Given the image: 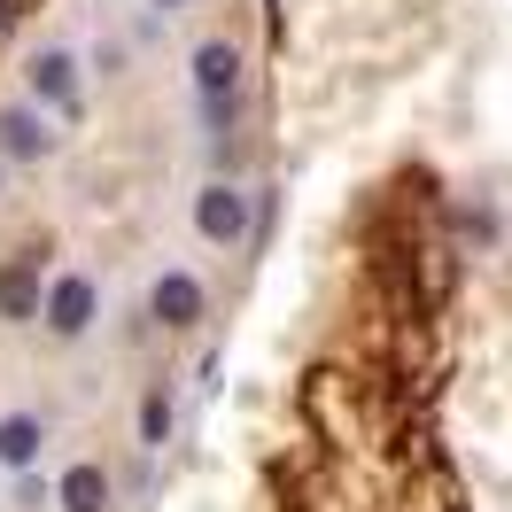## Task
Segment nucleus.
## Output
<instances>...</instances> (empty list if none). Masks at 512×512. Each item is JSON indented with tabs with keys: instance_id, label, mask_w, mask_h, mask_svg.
<instances>
[{
	"instance_id": "6",
	"label": "nucleus",
	"mask_w": 512,
	"mask_h": 512,
	"mask_svg": "<svg viewBox=\"0 0 512 512\" xmlns=\"http://www.w3.org/2000/svg\"><path fill=\"white\" fill-rule=\"evenodd\" d=\"M39 303H47V280H39L32 256L0 264V319H39Z\"/></svg>"
},
{
	"instance_id": "1",
	"label": "nucleus",
	"mask_w": 512,
	"mask_h": 512,
	"mask_svg": "<svg viewBox=\"0 0 512 512\" xmlns=\"http://www.w3.org/2000/svg\"><path fill=\"white\" fill-rule=\"evenodd\" d=\"M94 319H101V288L86 272H55V280H47V303H39V326H47L55 342H78Z\"/></svg>"
},
{
	"instance_id": "11",
	"label": "nucleus",
	"mask_w": 512,
	"mask_h": 512,
	"mask_svg": "<svg viewBox=\"0 0 512 512\" xmlns=\"http://www.w3.org/2000/svg\"><path fill=\"white\" fill-rule=\"evenodd\" d=\"M16 16H24V8H16V0H0V32H16Z\"/></svg>"
},
{
	"instance_id": "10",
	"label": "nucleus",
	"mask_w": 512,
	"mask_h": 512,
	"mask_svg": "<svg viewBox=\"0 0 512 512\" xmlns=\"http://www.w3.org/2000/svg\"><path fill=\"white\" fill-rule=\"evenodd\" d=\"M171 435V396H148L140 404V443H163Z\"/></svg>"
},
{
	"instance_id": "3",
	"label": "nucleus",
	"mask_w": 512,
	"mask_h": 512,
	"mask_svg": "<svg viewBox=\"0 0 512 512\" xmlns=\"http://www.w3.org/2000/svg\"><path fill=\"white\" fill-rule=\"evenodd\" d=\"M202 303H210V295H202L194 272H163L156 288H148V319L171 326V334H187V326H202Z\"/></svg>"
},
{
	"instance_id": "4",
	"label": "nucleus",
	"mask_w": 512,
	"mask_h": 512,
	"mask_svg": "<svg viewBox=\"0 0 512 512\" xmlns=\"http://www.w3.org/2000/svg\"><path fill=\"white\" fill-rule=\"evenodd\" d=\"M194 86H202V101H241V47L233 39H202L194 47Z\"/></svg>"
},
{
	"instance_id": "5",
	"label": "nucleus",
	"mask_w": 512,
	"mask_h": 512,
	"mask_svg": "<svg viewBox=\"0 0 512 512\" xmlns=\"http://www.w3.org/2000/svg\"><path fill=\"white\" fill-rule=\"evenodd\" d=\"M0 156H8V163L55 156V132H47V117H39V109H0Z\"/></svg>"
},
{
	"instance_id": "2",
	"label": "nucleus",
	"mask_w": 512,
	"mask_h": 512,
	"mask_svg": "<svg viewBox=\"0 0 512 512\" xmlns=\"http://www.w3.org/2000/svg\"><path fill=\"white\" fill-rule=\"evenodd\" d=\"M249 225H256V202L233 187V179H210V187L194 194V233H202V241L233 249V241H249Z\"/></svg>"
},
{
	"instance_id": "9",
	"label": "nucleus",
	"mask_w": 512,
	"mask_h": 512,
	"mask_svg": "<svg viewBox=\"0 0 512 512\" xmlns=\"http://www.w3.org/2000/svg\"><path fill=\"white\" fill-rule=\"evenodd\" d=\"M55 505L63 512H109V474H101V466H70L63 489H55Z\"/></svg>"
},
{
	"instance_id": "7",
	"label": "nucleus",
	"mask_w": 512,
	"mask_h": 512,
	"mask_svg": "<svg viewBox=\"0 0 512 512\" xmlns=\"http://www.w3.org/2000/svg\"><path fill=\"white\" fill-rule=\"evenodd\" d=\"M32 94L55 101V109H78V55H63V47L32 55Z\"/></svg>"
},
{
	"instance_id": "8",
	"label": "nucleus",
	"mask_w": 512,
	"mask_h": 512,
	"mask_svg": "<svg viewBox=\"0 0 512 512\" xmlns=\"http://www.w3.org/2000/svg\"><path fill=\"white\" fill-rule=\"evenodd\" d=\"M39 443H47V427H39L32 412H8V419H0V466H16V474H32Z\"/></svg>"
},
{
	"instance_id": "12",
	"label": "nucleus",
	"mask_w": 512,
	"mask_h": 512,
	"mask_svg": "<svg viewBox=\"0 0 512 512\" xmlns=\"http://www.w3.org/2000/svg\"><path fill=\"white\" fill-rule=\"evenodd\" d=\"M156 8H187V0H156Z\"/></svg>"
}]
</instances>
